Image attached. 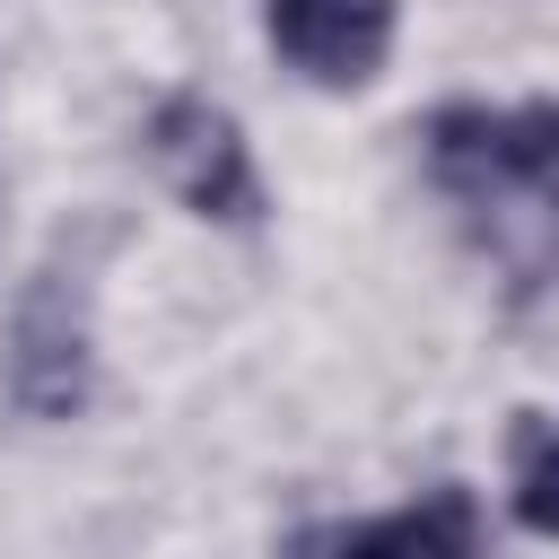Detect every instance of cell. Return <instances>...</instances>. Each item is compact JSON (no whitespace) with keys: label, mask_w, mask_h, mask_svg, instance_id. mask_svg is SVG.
<instances>
[{"label":"cell","mask_w":559,"mask_h":559,"mask_svg":"<svg viewBox=\"0 0 559 559\" xmlns=\"http://www.w3.org/2000/svg\"><path fill=\"white\" fill-rule=\"evenodd\" d=\"M271 44L314 87H367L393 52V0H271Z\"/></svg>","instance_id":"obj_4"},{"label":"cell","mask_w":559,"mask_h":559,"mask_svg":"<svg viewBox=\"0 0 559 559\" xmlns=\"http://www.w3.org/2000/svg\"><path fill=\"white\" fill-rule=\"evenodd\" d=\"M323 559H489V524H480V498L463 480L376 515V524H341L314 542Z\"/></svg>","instance_id":"obj_5"},{"label":"cell","mask_w":559,"mask_h":559,"mask_svg":"<svg viewBox=\"0 0 559 559\" xmlns=\"http://www.w3.org/2000/svg\"><path fill=\"white\" fill-rule=\"evenodd\" d=\"M515 515H524V533L559 542V419L515 428Z\"/></svg>","instance_id":"obj_6"},{"label":"cell","mask_w":559,"mask_h":559,"mask_svg":"<svg viewBox=\"0 0 559 559\" xmlns=\"http://www.w3.org/2000/svg\"><path fill=\"white\" fill-rule=\"evenodd\" d=\"M428 175L437 192L515 262V288L550 280L559 262V96L533 105H437L428 114Z\"/></svg>","instance_id":"obj_1"},{"label":"cell","mask_w":559,"mask_h":559,"mask_svg":"<svg viewBox=\"0 0 559 559\" xmlns=\"http://www.w3.org/2000/svg\"><path fill=\"white\" fill-rule=\"evenodd\" d=\"M148 166L166 175V192L192 210V218H218V227H253L262 218V175H253V148L236 131L227 105L210 96H166L148 114Z\"/></svg>","instance_id":"obj_3"},{"label":"cell","mask_w":559,"mask_h":559,"mask_svg":"<svg viewBox=\"0 0 559 559\" xmlns=\"http://www.w3.org/2000/svg\"><path fill=\"white\" fill-rule=\"evenodd\" d=\"M0 384L26 419H79L96 393V358H87V306H79V271L44 262L9 314L0 341Z\"/></svg>","instance_id":"obj_2"}]
</instances>
